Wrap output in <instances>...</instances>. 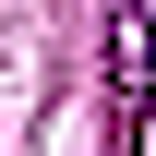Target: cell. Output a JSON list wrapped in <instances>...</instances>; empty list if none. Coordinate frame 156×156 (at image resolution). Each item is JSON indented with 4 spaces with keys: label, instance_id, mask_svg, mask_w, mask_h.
I'll return each instance as SVG.
<instances>
[{
    "label": "cell",
    "instance_id": "cell-1",
    "mask_svg": "<svg viewBox=\"0 0 156 156\" xmlns=\"http://www.w3.org/2000/svg\"><path fill=\"white\" fill-rule=\"evenodd\" d=\"M108 72H120V108L156 96V0H120V36H108Z\"/></svg>",
    "mask_w": 156,
    "mask_h": 156
}]
</instances>
